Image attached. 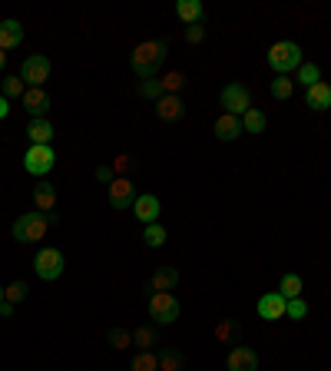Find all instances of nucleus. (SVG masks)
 I'll return each instance as SVG.
<instances>
[{"mask_svg":"<svg viewBox=\"0 0 331 371\" xmlns=\"http://www.w3.org/2000/svg\"><path fill=\"white\" fill-rule=\"evenodd\" d=\"M162 60H166V43L162 40H142L140 47L132 50V73L140 80H152L159 73Z\"/></svg>","mask_w":331,"mask_h":371,"instance_id":"1","label":"nucleus"},{"mask_svg":"<svg viewBox=\"0 0 331 371\" xmlns=\"http://www.w3.org/2000/svg\"><path fill=\"white\" fill-rule=\"evenodd\" d=\"M302 57L305 53L295 40H278V43H272V50H268V67H272L278 76H288L292 70H298L305 63Z\"/></svg>","mask_w":331,"mask_h":371,"instance_id":"2","label":"nucleus"},{"mask_svg":"<svg viewBox=\"0 0 331 371\" xmlns=\"http://www.w3.org/2000/svg\"><path fill=\"white\" fill-rule=\"evenodd\" d=\"M53 222V216L47 212H23L17 222H14V239L17 242H40V239H47V229Z\"/></svg>","mask_w":331,"mask_h":371,"instance_id":"3","label":"nucleus"},{"mask_svg":"<svg viewBox=\"0 0 331 371\" xmlns=\"http://www.w3.org/2000/svg\"><path fill=\"white\" fill-rule=\"evenodd\" d=\"M63 252L53 246L40 249L37 258H33V272H37V278H43V282H53V278L63 276Z\"/></svg>","mask_w":331,"mask_h":371,"instance_id":"4","label":"nucleus"},{"mask_svg":"<svg viewBox=\"0 0 331 371\" xmlns=\"http://www.w3.org/2000/svg\"><path fill=\"white\" fill-rule=\"evenodd\" d=\"M149 318L156 325H172L179 318V302L172 292H152L149 296Z\"/></svg>","mask_w":331,"mask_h":371,"instance_id":"5","label":"nucleus"},{"mask_svg":"<svg viewBox=\"0 0 331 371\" xmlns=\"http://www.w3.org/2000/svg\"><path fill=\"white\" fill-rule=\"evenodd\" d=\"M53 166H57V150L53 146H30L23 152V169L30 176H47Z\"/></svg>","mask_w":331,"mask_h":371,"instance_id":"6","label":"nucleus"},{"mask_svg":"<svg viewBox=\"0 0 331 371\" xmlns=\"http://www.w3.org/2000/svg\"><path fill=\"white\" fill-rule=\"evenodd\" d=\"M20 80L27 86H43L50 80V57L43 53H30L23 63H20Z\"/></svg>","mask_w":331,"mask_h":371,"instance_id":"7","label":"nucleus"},{"mask_svg":"<svg viewBox=\"0 0 331 371\" xmlns=\"http://www.w3.org/2000/svg\"><path fill=\"white\" fill-rule=\"evenodd\" d=\"M222 106H226V113L242 120V116L252 110V93H248L242 83H228L226 90H222Z\"/></svg>","mask_w":331,"mask_h":371,"instance_id":"8","label":"nucleus"},{"mask_svg":"<svg viewBox=\"0 0 331 371\" xmlns=\"http://www.w3.org/2000/svg\"><path fill=\"white\" fill-rule=\"evenodd\" d=\"M50 106H53V100L43 93V86H27V93H23V110L30 113V120H47Z\"/></svg>","mask_w":331,"mask_h":371,"instance_id":"9","label":"nucleus"},{"mask_svg":"<svg viewBox=\"0 0 331 371\" xmlns=\"http://www.w3.org/2000/svg\"><path fill=\"white\" fill-rule=\"evenodd\" d=\"M132 202H136L132 179L130 176H116V179L110 182V206H113V209H132Z\"/></svg>","mask_w":331,"mask_h":371,"instance_id":"10","label":"nucleus"},{"mask_svg":"<svg viewBox=\"0 0 331 371\" xmlns=\"http://www.w3.org/2000/svg\"><path fill=\"white\" fill-rule=\"evenodd\" d=\"M258 318H265V322H278V318H285V308H288V298L282 296V292H265L262 298H258Z\"/></svg>","mask_w":331,"mask_h":371,"instance_id":"11","label":"nucleus"},{"mask_svg":"<svg viewBox=\"0 0 331 371\" xmlns=\"http://www.w3.org/2000/svg\"><path fill=\"white\" fill-rule=\"evenodd\" d=\"M159 212H162V202H159V196H152V192L136 196V202H132V216H136L142 226H152V222L159 219Z\"/></svg>","mask_w":331,"mask_h":371,"instance_id":"12","label":"nucleus"},{"mask_svg":"<svg viewBox=\"0 0 331 371\" xmlns=\"http://www.w3.org/2000/svg\"><path fill=\"white\" fill-rule=\"evenodd\" d=\"M226 371H258V355L252 348H246V345H238V348L228 352Z\"/></svg>","mask_w":331,"mask_h":371,"instance_id":"13","label":"nucleus"},{"mask_svg":"<svg viewBox=\"0 0 331 371\" xmlns=\"http://www.w3.org/2000/svg\"><path fill=\"white\" fill-rule=\"evenodd\" d=\"M305 106H308V110H315V113H325V110H331V86L325 83V80H318L315 86H308V90H305Z\"/></svg>","mask_w":331,"mask_h":371,"instance_id":"14","label":"nucleus"},{"mask_svg":"<svg viewBox=\"0 0 331 371\" xmlns=\"http://www.w3.org/2000/svg\"><path fill=\"white\" fill-rule=\"evenodd\" d=\"M212 130H216V136L222 140V143H232V140H238V136L246 133V130H242V120L232 116V113H219V120H216Z\"/></svg>","mask_w":331,"mask_h":371,"instance_id":"15","label":"nucleus"},{"mask_svg":"<svg viewBox=\"0 0 331 371\" xmlns=\"http://www.w3.org/2000/svg\"><path fill=\"white\" fill-rule=\"evenodd\" d=\"M53 136H57V130H53L50 120H30V126H27L30 146H50L53 143Z\"/></svg>","mask_w":331,"mask_h":371,"instance_id":"16","label":"nucleus"},{"mask_svg":"<svg viewBox=\"0 0 331 371\" xmlns=\"http://www.w3.org/2000/svg\"><path fill=\"white\" fill-rule=\"evenodd\" d=\"M23 43V27H20V20H4L0 23V50L7 53V50L20 47Z\"/></svg>","mask_w":331,"mask_h":371,"instance_id":"17","label":"nucleus"},{"mask_svg":"<svg viewBox=\"0 0 331 371\" xmlns=\"http://www.w3.org/2000/svg\"><path fill=\"white\" fill-rule=\"evenodd\" d=\"M156 116H159L162 123H172V120H179V116H182V100H179V96L162 93L159 100H156Z\"/></svg>","mask_w":331,"mask_h":371,"instance_id":"18","label":"nucleus"},{"mask_svg":"<svg viewBox=\"0 0 331 371\" xmlns=\"http://www.w3.org/2000/svg\"><path fill=\"white\" fill-rule=\"evenodd\" d=\"M33 206H37V212H47L57 206V186L53 182H40L37 189H33Z\"/></svg>","mask_w":331,"mask_h":371,"instance_id":"19","label":"nucleus"},{"mask_svg":"<svg viewBox=\"0 0 331 371\" xmlns=\"http://www.w3.org/2000/svg\"><path fill=\"white\" fill-rule=\"evenodd\" d=\"M176 14H179V20L186 27H196L199 20H202V14H206V7H202V0H179Z\"/></svg>","mask_w":331,"mask_h":371,"instance_id":"20","label":"nucleus"},{"mask_svg":"<svg viewBox=\"0 0 331 371\" xmlns=\"http://www.w3.org/2000/svg\"><path fill=\"white\" fill-rule=\"evenodd\" d=\"M176 282H179V272H176V268H159V272L149 278V288L152 292H172Z\"/></svg>","mask_w":331,"mask_h":371,"instance_id":"21","label":"nucleus"},{"mask_svg":"<svg viewBox=\"0 0 331 371\" xmlns=\"http://www.w3.org/2000/svg\"><path fill=\"white\" fill-rule=\"evenodd\" d=\"M265 126H268V120H265V113H262V110H256V106H252V110L242 116V130H246V133H252V136H262Z\"/></svg>","mask_w":331,"mask_h":371,"instance_id":"22","label":"nucleus"},{"mask_svg":"<svg viewBox=\"0 0 331 371\" xmlns=\"http://www.w3.org/2000/svg\"><path fill=\"white\" fill-rule=\"evenodd\" d=\"M302 276L298 272H285L282 282H278V292H282L285 298H302Z\"/></svg>","mask_w":331,"mask_h":371,"instance_id":"23","label":"nucleus"},{"mask_svg":"<svg viewBox=\"0 0 331 371\" xmlns=\"http://www.w3.org/2000/svg\"><path fill=\"white\" fill-rule=\"evenodd\" d=\"M132 345H140V352H152V345H156V328L140 325V328L132 332Z\"/></svg>","mask_w":331,"mask_h":371,"instance_id":"24","label":"nucleus"},{"mask_svg":"<svg viewBox=\"0 0 331 371\" xmlns=\"http://www.w3.org/2000/svg\"><path fill=\"white\" fill-rule=\"evenodd\" d=\"M159 86H162V93H169V96H176L182 90V86H186V76L179 73V70H169V73L162 76L159 80Z\"/></svg>","mask_w":331,"mask_h":371,"instance_id":"25","label":"nucleus"},{"mask_svg":"<svg viewBox=\"0 0 331 371\" xmlns=\"http://www.w3.org/2000/svg\"><path fill=\"white\" fill-rule=\"evenodd\" d=\"M142 239H146V246H152V249L166 246V226H159V222H152V226H146Z\"/></svg>","mask_w":331,"mask_h":371,"instance_id":"26","label":"nucleus"},{"mask_svg":"<svg viewBox=\"0 0 331 371\" xmlns=\"http://www.w3.org/2000/svg\"><path fill=\"white\" fill-rule=\"evenodd\" d=\"M292 93H295L292 80H288V76H275L272 80V96L275 100H292Z\"/></svg>","mask_w":331,"mask_h":371,"instance_id":"27","label":"nucleus"},{"mask_svg":"<svg viewBox=\"0 0 331 371\" xmlns=\"http://www.w3.org/2000/svg\"><path fill=\"white\" fill-rule=\"evenodd\" d=\"M318 80H322V70L315 67V63H302V67H298V83H302L305 90H308V86H315Z\"/></svg>","mask_w":331,"mask_h":371,"instance_id":"28","label":"nucleus"},{"mask_svg":"<svg viewBox=\"0 0 331 371\" xmlns=\"http://www.w3.org/2000/svg\"><path fill=\"white\" fill-rule=\"evenodd\" d=\"M106 338H110V345H113L116 352H126V348L132 345V332H126V328H110Z\"/></svg>","mask_w":331,"mask_h":371,"instance_id":"29","label":"nucleus"},{"mask_svg":"<svg viewBox=\"0 0 331 371\" xmlns=\"http://www.w3.org/2000/svg\"><path fill=\"white\" fill-rule=\"evenodd\" d=\"M23 93H27V83H23V80H20V76H7V80H4V96H7V100H23Z\"/></svg>","mask_w":331,"mask_h":371,"instance_id":"30","label":"nucleus"},{"mask_svg":"<svg viewBox=\"0 0 331 371\" xmlns=\"http://www.w3.org/2000/svg\"><path fill=\"white\" fill-rule=\"evenodd\" d=\"M132 371H159V358L152 352H140L132 358Z\"/></svg>","mask_w":331,"mask_h":371,"instance_id":"31","label":"nucleus"},{"mask_svg":"<svg viewBox=\"0 0 331 371\" xmlns=\"http://www.w3.org/2000/svg\"><path fill=\"white\" fill-rule=\"evenodd\" d=\"M27 282H10L7 288H4V302H10V305H17V302H23L27 298Z\"/></svg>","mask_w":331,"mask_h":371,"instance_id":"32","label":"nucleus"},{"mask_svg":"<svg viewBox=\"0 0 331 371\" xmlns=\"http://www.w3.org/2000/svg\"><path fill=\"white\" fill-rule=\"evenodd\" d=\"M179 368H182V355L166 348V352L159 355V371H179Z\"/></svg>","mask_w":331,"mask_h":371,"instance_id":"33","label":"nucleus"},{"mask_svg":"<svg viewBox=\"0 0 331 371\" xmlns=\"http://www.w3.org/2000/svg\"><path fill=\"white\" fill-rule=\"evenodd\" d=\"M305 315H308V305L302 298H288V308H285V318H295V322H302Z\"/></svg>","mask_w":331,"mask_h":371,"instance_id":"34","label":"nucleus"},{"mask_svg":"<svg viewBox=\"0 0 331 371\" xmlns=\"http://www.w3.org/2000/svg\"><path fill=\"white\" fill-rule=\"evenodd\" d=\"M140 96H142V100H159V96H162L159 80H142V83H140Z\"/></svg>","mask_w":331,"mask_h":371,"instance_id":"35","label":"nucleus"},{"mask_svg":"<svg viewBox=\"0 0 331 371\" xmlns=\"http://www.w3.org/2000/svg\"><path fill=\"white\" fill-rule=\"evenodd\" d=\"M232 335H236V322H232V318H222V322L216 325V338L226 345V342H232Z\"/></svg>","mask_w":331,"mask_h":371,"instance_id":"36","label":"nucleus"},{"mask_svg":"<svg viewBox=\"0 0 331 371\" xmlns=\"http://www.w3.org/2000/svg\"><path fill=\"white\" fill-rule=\"evenodd\" d=\"M130 169H132V156H126L123 152V156H116L113 160V176H126Z\"/></svg>","mask_w":331,"mask_h":371,"instance_id":"37","label":"nucleus"},{"mask_svg":"<svg viewBox=\"0 0 331 371\" xmlns=\"http://www.w3.org/2000/svg\"><path fill=\"white\" fill-rule=\"evenodd\" d=\"M206 40V27H186V43H202Z\"/></svg>","mask_w":331,"mask_h":371,"instance_id":"38","label":"nucleus"},{"mask_svg":"<svg viewBox=\"0 0 331 371\" xmlns=\"http://www.w3.org/2000/svg\"><path fill=\"white\" fill-rule=\"evenodd\" d=\"M96 179H103L106 186H110V182H113L116 176H113V169H106V166H100V169H96Z\"/></svg>","mask_w":331,"mask_h":371,"instance_id":"39","label":"nucleus"},{"mask_svg":"<svg viewBox=\"0 0 331 371\" xmlns=\"http://www.w3.org/2000/svg\"><path fill=\"white\" fill-rule=\"evenodd\" d=\"M10 113V100H7V96H4V93H0V120H4V116H7Z\"/></svg>","mask_w":331,"mask_h":371,"instance_id":"40","label":"nucleus"},{"mask_svg":"<svg viewBox=\"0 0 331 371\" xmlns=\"http://www.w3.org/2000/svg\"><path fill=\"white\" fill-rule=\"evenodd\" d=\"M0 318H14V305H10V302L0 305Z\"/></svg>","mask_w":331,"mask_h":371,"instance_id":"41","label":"nucleus"},{"mask_svg":"<svg viewBox=\"0 0 331 371\" xmlns=\"http://www.w3.org/2000/svg\"><path fill=\"white\" fill-rule=\"evenodd\" d=\"M7 67V53H4V50H0V70Z\"/></svg>","mask_w":331,"mask_h":371,"instance_id":"42","label":"nucleus"},{"mask_svg":"<svg viewBox=\"0 0 331 371\" xmlns=\"http://www.w3.org/2000/svg\"><path fill=\"white\" fill-rule=\"evenodd\" d=\"M0 305H4V286H0Z\"/></svg>","mask_w":331,"mask_h":371,"instance_id":"43","label":"nucleus"}]
</instances>
